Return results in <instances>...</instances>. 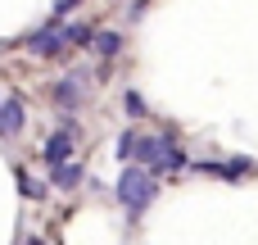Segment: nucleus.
Wrapping results in <instances>:
<instances>
[{
	"instance_id": "obj_1",
	"label": "nucleus",
	"mask_w": 258,
	"mask_h": 245,
	"mask_svg": "<svg viewBox=\"0 0 258 245\" xmlns=\"http://www.w3.org/2000/svg\"><path fill=\"white\" fill-rule=\"evenodd\" d=\"M132 159H141L150 177H163V173H172V168H186V150L177 145V136H172V132H154V136H141V141H136V155H132Z\"/></svg>"
},
{
	"instance_id": "obj_2",
	"label": "nucleus",
	"mask_w": 258,
	"mask_h": 245,
	"mask_svg": "<svg viewBox=\"0 0 258 245\" xmlns=\"http://www.w3.org/2000/svg\"><path fill=\"white\" fill-rule=\"evenodd\" d=\"M154 191H159V182H154L145 168H122V177H118V200H122V209H127V218H132V223L150 209Z\"/></svg>"
},
{
	"instance_id": "obj_3",
	"label": "nucleus",
	"mask_w": 258,
	"mask_h": 245,
	"mask_svg": "<svg viewBox=\"0 0 258 245\" xmlns=\"http://www.w3.org/2000/svg\"><path fill=\"white\" fill-rule=\"evenodd\" d=\"M27 50H32V55H41V59L59 55V50H63V32H59V18H50L45 27H36V32L27 36Z\"/></svg>"
},
{
	"instance_id": "obj_4",
	"label": "nucleus",
	"mask_w": 258,
	"mask_h": 245,
	"mask_svg": "<svg viewBox=\"0 0 258 245\" xmlns=\"http://www.w3.org/2000/svg\"><path fill=\"white\" fill-rule=\"evenodd\" d=\"M23 123H27L23 105H18L14 95H0V136H18V132H23Z\"/></svg>"
},
{
	"instance_id": "obj_5",
	"label": "nucleus",
	"mask_w": 258,
	"mask_h": 245,
	"mask_svg": "<svg viewBox=\"0 0 258 245\" xmlns=\"http://www.w3.org/2000/svg\"><path fill=\"white\" fill-rule=\"evenodd\" d=\"M50 95H54L63 109H77V105H82V73H68V77H59V82L50 86Z\"/></svg>"
},
{
	"instance_id": "obj_6",
	"label": "nucleus",
	"mask_w": 258,
	"mask_h": 245,
	"mask_svg": "<svg viewBox=\"0 0 258 245\" xmlns=\"http://www.w3.org/2000/svg\"><path fill=\"white\" fill-rule=\"evenodd\" d=\"M68 155H73V132H54V136H45V145H41V159L54 168V164H68Z\"/></svg>"
},
{
	"instance_id": "obj_7",
	"label": "nucleus",
	"mask_w": 258,
	"mask_h": 245,
	"mask_svg": "<svg viewBox=\"0 0 258 245\" xmlns=\"http://www.w3.org/2000/svg\"><path fill=\"white\" fill-rule=\"evenodd\" d=\"M91 45H95L104 59H118V55H122V32H113V27H109V32H95Z\"/></svg>"
},
{
	"instance_id": "obj_8",
	"label": "nucleus",
	"mask_w": 258,
	"mask_h": 245,
	"mask_svg": "<svg viewBox=\"0 0 258 245\" xmlns=\"http://www.w3.org/2000/svg\"><path fill=\"white\" fill-rule=\"evenodd\" d=\"M77 182H82V168H77V164H54V168H50V186L73 191Z\"/></svg>"
},
{
	"instance_id": "obj_9",
	"label": "nucleus",
	"mask_w": 258,
	"mask_h": 245,
	"mask_svg": "<svg viewBox=\"0 0 258 245\" xmlns=\"http://www.w3.org/2000/svg\"><path fill=\"white\" fill-rule=\"evenodd\" d=\"M59 32H63V45H91V27L86 23H59Z\"/></svg>"
},
{
	"instance_id": "obj_10",
	"label": "nucleus",
	"mask_w": 258,
	"mask_h": 245,
	"mask_svg": "<svg viewBox=\"0 0 258 245\" xmlns=\"http://www.w3.org/2000/svg\"><path fill=\"white\" fill-rule=\"evenodd\" d=\"M204 173H218V177H240V173H249V164L245 159H236V164H200Z\"/></svg>"
},
{
	"instance_id": "obj_11",
	"label": "nucleus",
	"mask_w": 258,
	"mask_h": 245,
	"mask_svg": "<svg viewBox=\"0 0 258 245\" xmlns=\"http://www.w3.org/2000/svg\"><path fill=\"white\" fill-rule=\"evenodd\" d=\"M136 141H141V132H122V136H118V145H113V155H118V164L136 155Z\"/></svg>"
},
{
	"instance_id": "obj_12",
	"label": "nucleus",
	"mask_w": 258,
	"mask_h": 245,
	"mask_svg": "<svg viewBox=\"0 0 258 245\" xmlns=\"http://www.w3.org/2000/svg\"><path fill=\"white\" fill-rule=\"evenodd\" d=\"M122 100H127V114H132V118H141V114H150V109H145V100H141L136 91H127Z\"/></svg>"
},
{
	"instance_id": "obj_13",
	"label": "nucleus",
	"mask_w": 258,
	"mask_h": 245,
	"mask_svg": "<svg viewBox=\"0 0 258 245\" xmlns=\"http://www.w3.org/2000/svg\"><path fill=\"white\" fill-rule=\"evenodd\" d=\"M18 182H23V195H27V200H41V195H45V191H41V186H36V182H32V177H27V173H23V177H18Z\"/></svg>"
}]
</instances>
